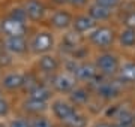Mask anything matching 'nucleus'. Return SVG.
Wrapping results in <instances>:
<instances>
[{"label": "nucleus", "mask_w": 135, "mask_h": 127, "mask_svg": "<svg viewBox=\"0 0 135 127\" xmlns=\"http://www.w3.org/2000/svg\"><path fill=\"white\" fill-rule=\"evenodd\" d=\"M53 46H54L53 34L48 33V31L36 33L35 38L32 39V42H30V48H32V51L36 52V54H47Z\"/></svg>", "instance_id": "1"}, {"label": "nucleus", "mask_w": 135, "mask_h": 127, "mask_svg": "<svg viewBox=\"0 0 135 127\" xmlns=\"http://www.w3.org/2000/svg\"><path fill=\"white\" fill-rule=\"evenodd\" d=\"M0 30L6 34V38H15V36H24L27 27H26V23H23V21L6 17L0 23Z\"/></svg>", "instance_id": "2"}, {"label": "nucleus", "mask_w": 135, "mask_h": 127, "mask_svg": "<svg viewBox=\"0 0 135 127\" xmlns=\"http://www.w3.org/2000/svg\"><path fill=\"white\" fill-rule=\"evenodd\" d=\"M89 39L93 45H96L99 48H107L114 42V31L108 27H99L90 33Z\"/></svg>", "instance_id": "3"}, {"label": "nucleus", "mask_w": 135, "mask_h": 127, "mask_svg": "<svg viewBox=\"0 0 135 127\" xmlns=\"http://www.w3.org/2000/svg\"><path fill=\"white\" fill-rule=\"evenodd\" d=\"M96 67L104 75L113 76V75H116L119 72V60L113 54H102L96 60Z\"/></svg>", "instance_id": "4"}, {"label": "nucleus", "mask_w": 135, "mask_h": 127, "mask_svg": "<svg viewBox=\"0 0 135 127\" xmlns=\"http://www.w3.org/2000/svg\"><path fill=\"white\" fill-rule=\"evenodd\" d=\"M51 84L59 93H71L75 87V76L71 73H57L51 79Z\"/></svg>", "instance_id": "5"}, {"label": "nucleus", "mask_w": 135, "mask_h": 127, "mask_svg": "<svg viewBox=\"0 0 135 127\" xmlns=\"http://www.w3.org/2000/svg\"><path fill=\"white\" fill-rule=\"evenodd\" d=\"M29 48L27 40L24 39V36H15V38H6L3 40V49H6L9 54H24Z\"/></svg>", "instance_id": "6"}, {"label": "nucleus", "mask_w": 135, "mask_h": 127, "mask_svg": "<svg viewBox=\"0 0 135 127\" xmlns=\"http://www.w3.org/2000/svg\"><path fill=\"white\" fill-rule=\"evenodd\" d=\"M24 10L27 18L32 21L42 20V17L45 15V6L41 0H27L24 3Z\"/></svg>", "instance_id": "7"}, {"label": "nucleus", "mask_w": 135, "mask_h": 127, "mask_svg": "<svg viewBox=\"0 0 135 127\" xmlns=\"http://www.w3.org/2000/svg\"><path fill=\"white\" fill-rule=\"evenodd\" d=\"M98 94L104 99H114L120 94V85L114 81H102L98 85Z\"/></svg>", "instance_id": "8"}, {"label": "nucleus", "mask_w": 135, "mask_h": 127, "mask_svg": "<svg viewBox=\"0 0 135 127\" xmlns=\"http://www.w3.org/2000/svg\"><path fill=\"white\" fill-rule=\"evenodd\" d=\"M53 112L59 120H62V121L65 123L69 117H72L77 111H75V108H74L72 105H69V103L65 102V100H56V102L53 103Z\"/></svg>", "instance_id": "9"}, {"label": "nucleus", "mask_w": 135, "mask_h": 127, "mask_svg": "<svg viewBox=\"0 0 135 127\" xmlns=\"http://www.w3.org/2000/svg\"><path fill=\"white\" fill-rule=\"evenodd\" d=\"M3 87L6 90H11V91H14V90H18L24 85V75L20 73V72H11V73H6L3 76Z\"/></svg>", "instance_id": "10"}, {"label": "nucleus", "mask_w": 135, "mask_h": 127, "mask_svg": "<svg viewBox=\"0 0 135 127\" xmlns=\"http://www.w3.org/2000/svg\"><path fill=\"white\" fill-rule=\"evenodd\" d=\"M96 75H98L96 67L90 63L78 64L75 72H74V76H77L78 79H83V81H93L96 78Z\"/></svg>", "instance_id": "11"}, {"label": "nucleus", "mask_w": 135, "mask_h": 127, "mask_svg": "<svg viewBox=\"0 0 135 127\" xmlns=\"http://www.w3.org/2000/svg\"><path fill=\"white\" fill-rule=\"evenodd\" d=\"M95 24H96V21L93 20L92 17H89V15H80V17H77V18L72 21L74 30H75L77 33L90 31V30L95 27Z\"/></svg>", "instance_id": "12"}, {"label": "nucleus", "mask_w": 135, "mask_h": 127, "mask_svg": "<svg viewBox=\"0 0 135 127\" xmlns=\"http://www.w3.org/2000/svg\"><path fill=\"white\" fill-rule=\"evenodd\" d=\"M51 24H53V27H56L59 30L68 29L69 25L72 24V17L66 10H57L51 17Z\"/></svg>", "instance_id": "13"}, {"label": "nucleus", "mask_w": 135, "mask_h": 127, "mask_svg": "<svg viewBox=\"0 0 135 127\" xmlns=\"http://www.w3.org/2000/svg\"><path fill=\"white\" fill-rule=\"evenodd\" d=\"M39 69L42 70L44 73H54L59 69V61L54 55H48V54H44L42 57L38 61Z\"/></svg>", "instance_id": "14"}, {"label": "nucleus", "mask_w": 135, "mask_h": 127, "mask_svg": "<svg viewBox=\"0 0 135 127\" xmlns=\"http://www.w3.org/2000/svg\"><path fill=\"white\" fill-rule=\"evenodd\" d=\"M111 12L113 10L108 9V8H104V6H99L96 3H93L90 8H89V17H92L95 21H105L111 17Z\"/></svg>", "instance_id": "15"}, {"label": "nucleus", "mask_w": 135, "mask_h": 127, "mask_svg": "<svg viewBox=\"0 0 135 127\" xmlns=\"http://www.w3.org/2000/svg\"><path fill=\"white\" fill-rule=\"evenodd\" d=\"M30 99L33 100H39V102H47L50 97H51V91H50L48 87H45L42 84H39L36 88H33L32 91L29 93Z\"/></svg>", "instance_id": "16"}, {"label": "nucleus", "mask_w": 135, "mask_h": 127, "mask_svg": "<svg viewBox=\"0 0 135 127\" xmlns=\"http://www.w3.org/2000/svg\"><path fill=\"white\" fill-rule=\"evenodd\" d=\"M119 75L123 82H135V63H126L119 69Z\"/></svg>", "instance_id": "17"}, {"label": "nucleus", "mask_w": 135, "mask_h": 127, "mask_svg": "<svg viewBox=\"0 0 135 127\" xmlns=\"http://www.w3.org/2000/svg\"><path fill=\"white\" fill-rule=\"evenodd\" d=\"M117 126L116 127H134L135 124V115L131 114L129 111H120L116 115Z\"/></svg>", "instance_id": "18"}, {"label": "nucleus", "mask_w": 135, "mask_h": 127, "mask_svg": "<svg viewBox=\"0 0 135 127\" xmlns=\"http://www.w3.org/2000/svg\"><path fill=\"white\" fill-rule=\"evenodd\" d=\"M80 42H81V38H80V33H77L75 30L71 31V33H68L65 36V39L62 42V46H66L69 48L71 51H75V49L80 46Z\"/></svg>", "instance_id": "19"}, {"label": "nucleus", "mask_w": 135, "mask_h": 127, "mask_svg": "<svg viewBox=\"0 0 135 127\" xmlns=\"http://www.w3.org/2000/svg\"><path fill=\"white\" fill-rule=\"evenodd\" d=\"M24 109L27 112H32V114H39L47 109V102H39V100H33V99H29L24 102Z\"/></svg>", "instance_id": "20"}, {"label": "nucleus", "mask_w": 135, "mask_h": 127, "mask_svg": "<svg viewBox=\"0 0 135 127\" xmlns=\"http://www.w3.org/2000/svg\"><path fill=\"white\" fill-rule=\"evenodd\" d=\"M119 40L120 44L126 48H131V46H135V30L132 29H125L119 36Z\"/></svg>", "instance_id": "21"}, {"label": "nucleus", "mask_w": 135, "mask_h": 127, "mask_svg": "<svg viewBox=\"0 0 135 127\" xmlns=\"http://www.w3.org/2000/svg\"><path fill=\"white\" fill-rule=\"evenodd\" d=\"M65 124H66V127H86L87 120H86L84 115L75 112L72 117H69L66 121H65Z\"/></svg>", "instance_id": "22"}, {"label": "nucleus", "mask_w": 135, "mask_h": 127, "mask_svg": "<svg viewBox=\"0 0 135 127\" xmlns=\"http://www.w3.org/2000/svg\"><path fill=\"white\" fill-rule=\"evenodd\" d=\"M71 99H72L74 103L81 105V103H86L89 100V93L84 88H75V90L71 91Z\"/></svg>", "instance_id": "23"}, {"label": "nucleus", "mask_w": 135, "mask_h": 127, "mask_svg": "<svg viewBox=\"0 0 135 127\" xmlns=\"http://www.w3.org/2000/svg\"><path fill=\"white\" fill-rule=\"evenodd\" d=\"M38 85H39V82H38V79H36L35 75H24V85H23V87H24L29 93L33 88L38 87Z\"/></svg>", "instance_id": "24"}, {"label": "nucleus", "mask_w": 135, "mask_h": 127, "mask_svg": "<svg viewBox=\"0 0 135 127\" xmlns=\"http://www.w3.org/2000/svg\"><path fill=\"white\" fill-rule=\"evenodd\" d=\"M9 17L11 18H15V20H18V21H23V23H26V20H27L24 8H14L12 12L9 14Z\"/></svg>", "instance_id": "25"}, {"label": "nucleus", "mask_w": 135, "mask_h": 127, "mask_svg": "<svg viewBox=\"0 0 135 127\" xmlns=\"http://www.w3.org/2000/svg\"><path fill=\"white\" fill-rule=\"evenodd\" d=\"M9 127H32V123L27 118H15L14 121H11Z\"/></svg>", "instance_id": "26"}, {"label": "nucleus", "mask_w": 135, "mask_h": 127, "mask_svg": "<svg viewBox=\"0 0 135 127\" xmlns=\"http://www.w3.org/2000/svg\"><path fill=\"white\" fill-rule=\"evenodd\" d=\"M95 3L99 6H104V8H108V9H113L120 3V0H95Z\"/></svg>", "instance_id": "27"}, {"label": "nucleus", "mask_w": 135, "mask_h": 127, "mask_svg": "<svg viewBox=\"0 0 135 127\" xmlns=\"http://www.w3.org/2000/svg\"><path fill=\"white\" fill-rule=\"evenodd\" d=\"M123 23H125L126 29H132V30H135V12H131V14L126 15L125 20H123Z\"/></svg>", "instance_id": "28"}, {"label": "nucleus", "mask_w": 135, "mask_h": 127, "mask_svg": "<svg viewBox=\"0 0 135 127\" xmlns=\"http://www.w3.org/2000/svg\"><path fill=\"white\" fill-rule=\"evenodd\" d=\"M32 127H53V126H51V123L47 118H36L32 123Z\"/></svg>", "instance_id": "29"}, {"label": "nucleus", "mask_w": 135, "mask_h": 127, "mask_svg": "<svg viewBox=\"0 0 135 127\" xmlns=\"http://www.w3.org/2000/svg\"><path fill=\"white\" fill-rule=\"evenodd\" d=\"M8 112H9V105H8V102H5V100L2 99V100H0V117L6 115Z\"/></svg>", "instance_id": "30"}, {"label": "nucleus", "mask_w": 135, "mask_h": 127, "mask_svg": "<svg viewBox=\"0 0 135 127\" xmlns=\"http://www.w3.org/2000/svg\"><path fill=\"white\" fill-rule=\"evenodd\" d=\"M66 3H69L72 6H83L87 3V0H66Z\"/></svg>", "instance_id": "31"}, {"label": "nucleus", "mask_w": 135, "mask_h": 127, "mask_svg": "<svg viewBox=\"0 0 135 127\" xmlns=\"http://www.w3.org/2000/svg\"><path fill=\"white\" fill-rule=\"evenodd\" d=\"M93 127H116V126H113L110 123H98V124H95Z\"/></svg>", "instance_id": "32"}, {"label": "nucleus", "mask_w": 135, "mask_h": 127, "mask_svg": "<svg viewBox=\"0 0 135 127\" xmlns=\"http://www.w3.org/2000/svg\"><path fill=\"white\" fill-rule=\"evenodd\" d=\"M54 3H57V5H63V3H66V0H53Z\"/></svg>", "instance_id": "33"}, {"label": "nucleus", "mask_w": 135, "mask_h": 127, "mask_svg": "<svg viewBox=\"0 0 135 127\" xmlns=\"http://www.w3.org/2000/svg\"><path fill=\"white\" fill-rule=\"evenodd\" d=\"M0 100H2V91H0Z\"/></svg>", "instance_id": "34"}, {"label": "nucleus", "mask_w": 135, "mask_h": 127, "mask_svg": "<svg viewBox=\"0 0 135 127\" xmlns=\"http://www.w3.org/2000/svg\"><path fill=\"white\" fill-rule=\"evenodd\" d=\"M0 127H5V126H3V124H0Z\"/></svg>", "instance_id": "35"}]
</instances>
